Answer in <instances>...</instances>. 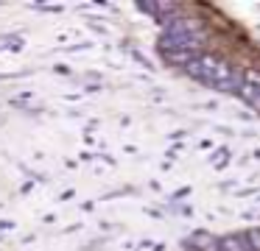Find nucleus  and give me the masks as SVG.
<instances>
[{"label": "nucleus", "mask_w": 260, "mask_h": 251, "mask_svg": "<svg viewBox=\"0 0 260 251\" xmlns=\"http://www.w3.org/2000/svg\"><path fill=\"white\" fill-rule=\"evenodd\" d=\"M221 248L224 251H241V243H238V237H224L221 240Z\"/></svg>", "instance_id": "obj_1"}, {"label": "nucleus", "mask_w": 260, "mask_h": 251, "mask_svg": "<svg viewBox=\"0 0 260 251\" xmlns=\"http://www.w3.org/2000/svg\"><path fill=\"white\" fill-rule=\"evenodd\" d=\"M249 243L254 245V251H260V232H252V234H249Z\"/></svg>", "instance_id": "obj_2"}, {"label": "nucleus", "mask_w": 260, "mask_h": 251, "mask_svg": "<svg viewBox=\"0 0 260 251\" xmlns=\"http://www.w3.org/2000/svg\"><path fill=\"white\" fill-rule=\"evenodd\" d=\"M190 251H199V248H190Z\"/></svg>", "instance_id": "obj_3"}]
</instances>
